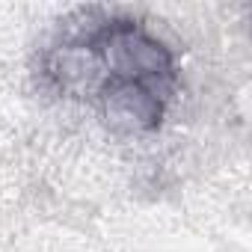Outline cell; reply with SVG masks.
<instances>
[{"instance_id": "1", "label": "cell", "mask_w": 252, "mask_h": 252, "mask_svg": "<svg viewBox=\"0 0 252 252\" xmlns=\"http://www.w3.org/2000/svg\"><path fill=\"white\" fill-rule=\"evenodd\" d=\"M33 80L45 95L89 107L116 134H155L178 98L181 65L143 18L80 6L39 45Z\"/></svg>"}]
</instances>
